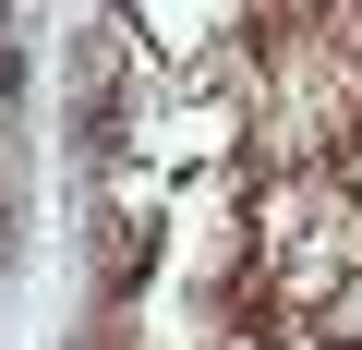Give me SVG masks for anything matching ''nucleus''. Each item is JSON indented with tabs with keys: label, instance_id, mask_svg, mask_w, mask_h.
Instances as JSON below:
<instances>
[{
	"label": "nucleus",
	"instance_id": "obj_1",
	"mask_svg": "<svg viewBox=\"0 0 362 350\" xmlns=\"http://www.w3.org/2000/svg\"><path fill=\"white\" fill-rule=\"evenodd\" d=\"M25 97V49H0V109H13Z\"/></svg>",
	"mask_w": 362,
	"mask_h": 350
},
{
	"label": "nucleus",
	"instance_id": "obj_2",
	"mask_svg": "<svg viewBox=\"0 0 362 350\" xmlns=\"http://www.w3.org/2000/svg\"><path fill=\"white\" fill-rule=\"evenodd\" d=\"M326 350H362V338H326Z\"/></svg>",
	"mask_w": 362,
	"mask_h": 350
}]
</instances>
